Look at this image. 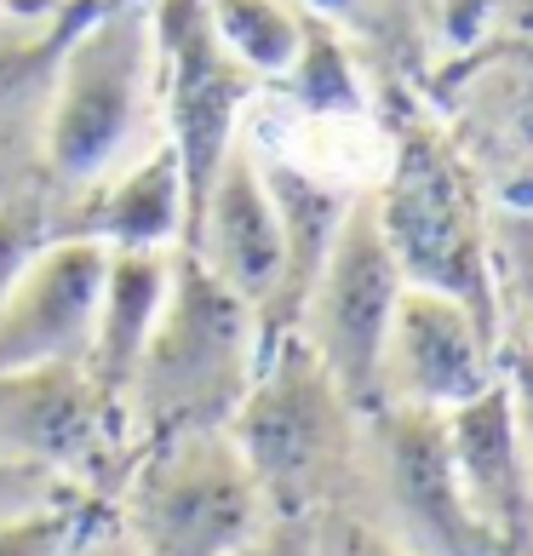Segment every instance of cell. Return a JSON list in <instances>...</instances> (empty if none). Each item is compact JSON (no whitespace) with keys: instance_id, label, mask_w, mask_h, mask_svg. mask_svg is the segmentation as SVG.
<instances>
[{"instance_id":"obj_6","label":"cell","mask_w":533,"mask_h":556,"mask_svg":"<svg viewBox=\"0 0 533 556\" xmlns=\"http://www.w3.org/2000/svg\"><path fill=\"white\" fill-rule=\"evenodd\" d=\"M132 459L127 414L87 374V362L0 367V465L40 470L75 500L110 505Z\"/></svg>"},{"instance_id":"obj_15","label":"cell","mask_w":533,"mask_h":556,"mask_svg":"<svg viewBox=\"0 0 533 556\" xmlns=\"http://www.w3.org/2000/svg\"><path fill=\"white\" fill-rule=\"evenodd\" d=\"M173 253L178 247H110L104 258V293H98V321H92V350L87 374L120 402L132 367L143 356V339L161 316L173 281Z\"/></svg>"},{"instance_id":"obj_21","label":"cell","mask_w":533,"mask_h":556,"mask_svg":"<svg viewBox=\"0 0 533 556\" xmlns=\"http://www.w3.org/2000/svg\"><path fill=\"white\" fill-rule=\"evenodd\" d=\"M310 17H321L327 29H351V35H391L402 24L407 0H299Z\"/></svg>"},{"instance_id":"obj_9","label":"cell","mask_w":533,"mask_h":556,"mask_svg":"<svg viewBox=\"0 0 533 556\" xmlns=\"http://www.w3.org/2000/svg\"><path fill=\"white\" fill-rule=\"evenodd\" d=\"M505 374V344L465 299L407 281L396 293L373 362V407H447L470 402Z\"/></svg>"},{"instance_id":"obj_5","label":"cell","mask_w":533,"mask_h":556,"mask_svg":"<svg viewBox=\"0 0 533 556\" xmlns=\"http://www.w3.org/2000/svg\"><path fill=\"white\" fill-rule=\"evenodd\" d=\"M344 505L361 510L407 556H510L459 500L442 414L430 407H367Z\"/></svg>"},{"instance_id":"obj_3","label":"cell","mask_w":533,"mask_h":556,"mask_svg":"<svg viewBox=\"0 0 533 556\" xmlns=\"http://www.w3.org/2000/svg\"><path fill=\"white\" fill-rule=\"evenodd\" d=\"M361 414L367 407L344 396V384L293 327L270 339L253 390L230 414V437L248 453L276 517H316L351 500Z\"/></svg>"},{"instance_id":"obj_14","label":"cell","mask_w":533,"mask_h":556,"mask_svg":"<svg viewBox=\"0 0 533 556\" xmlns=\"http://www.w3.org/2000/svg\"><path fill=\"white\" fill-rule=\"evenodd\" d=\"M183 173L173 138H161L143 161H132L127 173H115L104 190H92L69 213L64 236H92L104 247H178L183 241Z\"/></svg>"},{"instance_id":"obj_16","label":"cell","mask_w":533,"mask_h":556,"mask_svg":"<svg viewBox=\"0 0 533 556\" xmlns=\"http://www.w3.org/2000/svg\"><path fill=\"white\" fill-rule=\"evenodd\" d=\"M207 29L258 87L287 80L304 52V7L299 0H201Z\"/></svg>"},{"instance_id":"obj_13","label":"cell","mask_w":533,"mask_h":556,"mask_svg":"<svg viewBox=\"0 0 533 556\" xmlns=\"http://www.w3.org/2000/svg\"><path fill=\"white\" fill-rule=\"evenodd\" d=\"M92 7L98 0H64V12L0 29V201L40 184V121H47L52 70L64 52V35Z\"/></svg>"},{"instance_id":"obj_7","label":"cell","mask_w":533,"mask_h":556,"mask_svg":"<svg viewBox=\"0 0 533 556\" xmlns=\"http://www.w3.org/2000/svg\"><path fill=\"white\" fill-rule=\"evenodd\" d=\"M402 287L407 276L391 253V241H384L379 195L361 190L344 207L293 316V333L316 350L321 367L344 384V396L356 407H373V362H379V344H384Z\"/></svg>"},{"instance_id":"obj_23","label":"cell","mask_w":533,"mask_h":556,"mask_svg":"<svg viewBox=\"0 0 533 556\" xmlns=\"http://www.w3.org/2000/svg\"><path fill=\"white\" fill-rule=\"evenodd\" d=\"M230 556H310V517H276Z\"/></svg>"},{"instance_id":"obj_10","label":"cell","mask_w":533,"mask_h":556,"mask_svg":"<svg viewBox=\"0 0 533 556\" xmlns=\"http://www.w3.org/2000/svg\"><path fill=\"white\" fill-rule=\"evenodd\" d=\"M178 247L236 299H248L270 339L287 333V241L248 132H236V143L224 150L207 195H201V213Z\"/></svg>"},{"instance_id":"obj_26","label":"cell","mask_w":533,"mask_h":556,"mask_svg":"<svg viewBox=\"0 0 533 556\" xmlns=\"http://www.w3.org/2000/svg\"><path fill=\"white\" fill-rule=\"evenodd\" d=\"M7 7H12V0H0V17H7Z\"/></svg>"},{"instance_id":"obj_4","label":"cell","mask_w":533,"mask_h":556,"mask_svg":"<svg viewBox=\"0 0 533 556\" xmlns=\"http://www.w3.org/2000/svg\"><path fill=\"white\" fill-rule=\"evenodd\" d=\"M104 510L143 556H230L276 522L230 425L138 447Z\"/></svg>"},{"instance_id":"obj_20","label":"cell","mask_w":533,"mask_h":556,"mask_svg":"<svg viewBox=\"0 0 533 556\" xmlns=\"http://www.w3.org/2000/svg\"><path fill=\"white\" fill-rule=\"evenodd\" d=\"M310 556H407L396 540L361 517L351 505H327L310 517Z\"/></svg>"},{"instance_id":"obj_12","label":"cell","mask_w":533,"mask_h":556,"mask_svg":"<svg viewBox=\"0 0 533 556\" xmlns=\"http://www.w3.org/2000/svg\"><path fill=\"white\" fill-rule=\"evenodd\" d=\"M447 465H454L459 500L470 505L510 556H533V493H528V453L517 430V402L510 379L499 374L487 390L442 414Z\"/></svg>"},{"instance_id":"obj_22","label":"cell","mask_w":533,"mask_h":556,"mask_svg":"<svg viewBox=\"0 0 533 556\" xmlns=\"http://www.w3.org/2000/svg\"><path fill=\"white\" fill-rule=\"evenodd\" d=\"M58 500H75L64 482L40 477V470H24V465H0V522L7 517H24V510H40V505H58Z\"/></svg>"},{"instance_id":"obj_1","label":"cell","mask_w":533,"mask_h":556,"mask_svg":"<svg viewBox=\"0 0 533 556\" xmlns=\"http://www.w3.org/2000/svg\"><path fill=\"white\" fill-rule=\"evenodd\" d=\"M167 138L161 40L150 0H104L64 35L40 121V190L58 236L69 213Z\"/></svg>"},{"instance_id":"obj_17","label":"cell","mask_w":533,"mask_h":556,"mask_svg":"<svg viewBox=\"0 0 533 556\" xmlns=\"http://www.w3.org/2000/svg\"><path fill=\"white\" fill-rule=\"evenodd\" d=\"M487 270L499 299V344L533 362V213L487 218Z\"/></svg>"},{"instance_id":"obj_11","label":"cell","mask_w":533,"mask_h":556,"mask_svg":"<svg viewBox=\"0 0 533 556\" xmlns=\"http://www.w3.org/2000/svg\"><path fill=\"white\" fill-rule=\"evenodd\" d=\"M110 247L92 236H52L0 299V367L87 362Z\"/></svg>"},{"instance_id":"obj_8","label":"cell","mask_w":533,"mask_h":556,"mask_svg":"<svg viewBox=\"0 0 533 556\" xmlns=\"http://www.w3.org/2000/svg\"><path fill=\"white\" fill-rule=\"evenodd\" d=\"M384 241L414 287L454 293L499 333V299L487 270V224L477 218V201L459 190V178L424 150H402L384 178L373 184Z\"/></svg>"},{"instance_id":"obj_19","label":"cell","mask_w":533,"mask_h":556,"mask_svg":"<svg viewBox=\"0 0 533 556\" xmlns=\"http://www.w3.org/2000/svg\"><path fill=\"white\" fill-rule=\"evenodd\" d=\"M52 236H58V218H52V201L40 184L24 195H12V201H0V299H7L17 270H24Z\"/></svg>"},{"instance_id":"obj_24","label":"cell","mask_w":533,"mask_h":556,"mask_svg":"<svg viewBox=\"0 0 533 556\" xmlns=\"http://www.w3.org/2000/svg\"><path fill=\"white\" fill-rule=\"evenodd\" d=\"M505 379H510V402H517V430H522V453H528V493H533V362L522 350H505Z\"/></svg>"},{"instance_id":"obj_2","label":"cell","mask_w":533,"mask_h":556,"mask_svg":"<svg viewBox=\"0 0 533 556\" xmlns=\"http://www.w3.org/2000/svg\"><path fill=\"white\" fill-rule=\"evenodd\" d=\"M264 350H270V333H264L258 311L178 247L161 316L143 339L127 390H120L132 447L230 425L264 367Z\"/></svg>"},{"instance_id":"obj_18","label":"cell","mask_w":533,"mask_h":556,"mask_svg":"<svg viewBox=\"0 0 533 556\" xmlns=\"http://www.w3.org/2000/svg\"><path fill=\"white\" fill-rule=\"evenodd\" d=\"M98 510H104V505L58 500V505L24 510V517H7V522H0V556H64L75 545V533L87 528Z\"/></svg>"},{"instance_id":"obj_25","label":"cell","mask_w":533,"mask_h":556,"mask_svg":"<svg viewBox=\"0 0 533 556\" xmlns=\"http://www.w3.org/2000/svg\"><path fill=\"white\" fill-rule=\"evenodd\" d=\"M64 556H143V551H138L127 533H120V528L104 517V510H98V517L75 533V545H69Z\"/></svg>"}]
</instances>
